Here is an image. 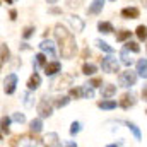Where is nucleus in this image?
<instances>
[{"label": "nucleus", "instance_id": "obj_14", "mask_svg": "<svg viewBox=\"0 0 147 147\" xmlns=\"http://www.w3.org/2000/svg\"><path fill=\"white\" fill-rule=\"evenodd\" d=\"M80 98H94V89H92V86H89V84H86V86H82L80 87Z\"/></svg>", "mask_w": 147, "mask_h": 147}, {"label": "nucleus", "instance_id": "obj_16", "mask_svg": "<svg viewBox=\"0 0 147 147\" xmlns=\"http://www.w3.org/2000/svg\"><path fill=\"white\" fill-rule=\"evenodd\" d=\"M115 92H116V86H113V84L103 86V89H101V96L103 98H111Z\"/></svg>", "mask_w": 147, "mask_h": 147}, {"label": "nucleus", "instance_id": "obj_39", "mask_svg": "<svg viewBox=\"0 0 147 147\" xmlns=\"http://www.w3.org/2000/svg\"><path fill=\"white\" fill-rule=\"evenodd\" d=\"M142 98H144V101H147V84L144 86V89H142Z\"/></svg>", "mask_w": 147, "mask_h": 147}, {"label": "nucleus", "instance_id": "obj_19", "mask_svg": "<svg viewBox=\"0 0 147 147\" xmlns=\"http://www.w3.org/2000/svg\"><path fill=\"white\" fill-rule=\"evenodd\" d=\"M0 60H2V63H5L9 58H10V51H9V48H7V43H2L0 45Z\"/></svg>", "mask_w": 147, "mask_h": 147}, {"label": "nucleus", "instance_id": "obj_42", "mask_svg": "<svg viewBox=\"0 0 147 147\" xmlns=\"http://www.w3.org/2000/svg\"><path fill=\"white\" fill-rule=\"evenodd\" d=\"M65 146H69V147H75V146H77V144H75V142H67Z\"/></svg>", "mask_w": 147, "mask_h": 147}, {"label": "nucleus", "instance_id": "obj_10", "mask_svg": "<svg viewBox=\"0 0 147 147\" xmlns=\"http://www.w3.org/2000/svg\"><path fill=\"white\" fill-rule=\"evenodd\" d=\"M39 48H41L43 53H48L50 57H55V48H53V43H51L50 39H48V41H46V39L41 41V43H39Z\"/></svg>", "mask_w": 147, "mask_h": 147}, {"label": "nucleus", "instance_id": "obj_9", "mask_svg": "<svg viewBox=\"0 0 147 147\" xmlns=\"http://www.w3.org/2000/svg\"><path fill=\"white\" fill-rule=\"evenodd\" d=\"M60 69H62V65L58 62H50V63L45 65V74L46 75H55V74L60 72Z\"/></svg>", "mask_w": 147, "mask_h": 147}, {"label": "nucleus", "instance_id": "obj_26", "mask_svg": "<svg viewBox=\"0 0 147 147\" xmlns=\"http://www.w3.org/2000/svg\"><path fill=\"white\" fill-rule=\"evenodd\" d=\"M70 22H72V26L75 28V31H82V29H84V22H82L77 16H72V17H70Z\"/></svg>", "mask_w": 147, "mask_h": 147}, {"label": "nucleus", "instance_id": "obj_34", "mask_svg": "<svg viewBox=\"0 0 147 147\" xmlns=\"http://www.w3.org/2000/svg\"><path fill=\"white\" fill-rule=\"evenodd\" d=\"M79 132H80V123H79V121H74L72 125H70V134L75 135V134H79Z\"/></svg>", "mask_w": 147, "mask_h": 147}, {"label": "nucleus", "instance_id": "obj_11", "mask_svg": "<svg viewBox=\"0 0 147 147\" xmlns=\"http://www.w3.org/2000/svg\"><path fill=\"white\" fill-rule=\"evenodd\" d=\"M103 5H105V0H92V3L87 9V14H99L103 10Z\"/></svg>", "mask_w": 147, "mask_h": 147}, {"label": "nucleus", "instance_id": "obj_37", "mask_svg": "<svg viewBox=\"0 0 147 147\" xmlns=\"http://www.w3.org/2000/svg\"><path fill=\"white\" fill-rule=\"evenodd\" d=\"M70 96L75 98V99H77V98H80V87H77V89L74 87V89H70Z\"/></svg>", "mask_w": 147, "mask_h": 147}, {"label": "nucleus", "instance_id": "obj_17", "mask_svg": "<svg viewBox=\"0 0 147 147\" xmlns=\"http://www.w3.org/2000/svg\"><path fill=\"white\" fill-rule=\"evenodd\" d=\"M46 65V57H45V53H39L34 57V62H33V69L38 70V67H45Z\"/></svg>", "mask_w": 147, "mask_h": 147}, {"label": "nucleus", "instance_id": "obj_31", "mask_svg": "<svg viewBox=\"0 0 147 147\" xmlns=\"http://www.w3.org/2000/svg\"><path fill=\"white\" fill-rule=\"evenodd\" d=\"M130 36H132L130 31H120V33L116 34V41H125V39H128Z\"/></svg>", "mask_w": 147, "mask_h": 147}, {"label": "nucleus", "instance_id": "obj_29", "mask_svg": "<svg viewBox=\"0 0 147 147\" xmlns=\"http://www.w3.org/2000/svg\"><path fill=\"white\" fill-rule=\"evenodd\" d=\"M125 48H127V50H130V51H134V53H139V51H140V46H139L137 43H134V41H127Z\"/></svg>", "mask_w": 147, "mask_h": 147}, {"label": "nucleus", "instance_id": "obj_2", "mask_svg": "<svg viewBox=\"0 0 147 147\" xmlns=\"http://www.w3.org/2000/svg\"><path fill=\"white\" fill-rule=\"evenodd\" d=\"M101 69L108 74H115V72H118L120 63H118V60L115 57H103L101 58Z\"/></svg>", "mask_w": 147, "mask_h": 147}, {"label": "nucleus", "instance_id": "obj_38", "mask_svg": "<svg viewBox=\"0 0 147 147\" xmlns=\"http://www.w3.org/2000/svg\"><path fill=\"white\" fill-rule=\"evenodd\" d=\"M89 55H91V50H89V48H86V50L82 51V58H87Z\"/></svg>", "mask_w": 147, "mask_h": 147}, {"label": "nucleus", "instance_id": "obj_41", "mask_svg": "<svg viewBox=\"0 0 147 147\" xmlns=\"http://www.w3.org/2000/svg\"><path fill=\"white\" fill-rule=\"evenodd\" d=\"M50 12H51V14H60V9H51Z\"/></svg>", "mask_w": 147, "mask_h": 147}, {"label": "nucleus", "instance_id": "obj_46", "mask_svg": "<svg viewBox=\"0 0 147 147\" xmlns=\"http://www.w3.org/2000/svg\"><path fill=\"white\" fill-rule=\"evenodd\" d=\"M146 113H147V111H146Z\"/></svg>", "mask_w": 147, "mask_h": 147}, {"label": "nucleus", "instance_id": "obj_24", "mask_svg": "<svg viewBox=\"0 0 147 147\" xmlns=\"http://www.w3.org/2000/svg\"><path fill=\"white\" fill-rule=\"evenodd\" d=\"M120 57H121V63H123V65H127V67H130V65H132V58L128 57V50H127V48H123V50H121Z\"/></svg>", "mask_w": 147, "mask_h": 147}, {"label": "nucleus", "instance_id": "obj_33", "mask_svg": "<svg viewBox=\"0 0 147 147\" xmlns=\"http://www.w3.org/2000/svg\"><path fill=\"white\" fill-rule=\"evenodd\" d=\"M87 84H89V86H92V87H99V86H103V79L96 77V79H91Z\"/></svg>", "mask_w": 147, "mask_h": 147}, {"label": "nucleus", "instance_id": "obj_3", "mask_svg": "<svg viewBox=\"0 0 147 147\" xmlns=\"http://www.w3.org/2000/svg\"><path fill=\"white\" fill-rule=\"evenodd\" d=\"M118 82H120L121 87H132V86L137 82V74L132 72V70H125V72L120 74Z\"/></svg>", "mask_w": 147, "mask_h": 147}, {"label": "nucleus", "instance_id": "obj_4", "mask_svg": "<svg viewBox=\"0 0 147 147\" xmlns=\"http://www.w3.org/2000/svg\"><path fill=\"white\" fill-rule=\"evenodd\" d=\"M38 113H39L41 118H48V116H51V113H53V106H51V103L48 101V96H43V98H41V101H39V105H38Z\"/></svg>", "mask_w": 147, "mask_h": 147}, {"label": "nucleus", "instance_id": "obj_30", "mask_svg": "<svg viewBox=\"0 0 147 147\" xmlns=\"http://www.w3.org/2000/svg\"><path fill=\"white\" fill-rule=\"evenodd\" d=\"M9 125H10V118L2 116V134H9Z\"/></svg>", "mask_w": 147, "mask_h": 147}, {"label": "nucleus", "instance_id": "obj_28", "mask_svg": "<svg viewBox=\"0 0 147 147\" xmlns=\"http://www.w3.org/2000/svg\"><path fill=\"white\" fill-rule=\"evenodd\" d=\"M135 33H137L139 39H142V41H144V39H147V28H146V26H139Z\"/></svg>", "mask_w": 147, "mask_h": 147}, {"label": "nucleus", "instance_id": "obj_40", "mask_svg": "<svg viewBox=\"0 0 147 147\" xmlns=\"http://www.w3.org/2000/svg\"><path fill=\"white\" fill-rule=\"evenodd\" d=\"M10 19H12V21H16V19H17V12H16L14 9L10 10Z\"/></svg>", "mask_w": 147, "mask_h": 147}, {"label": "nucleus", "instance_id": "obj_27", "mask_svg": "<svg viewBox=\"0 0 147 147\" xmlns=\"http://www.w3.org/2000/svg\"><path fill=\"white\" fill-rule=\"evenodd\" d=\"M82 74H86V75L96 74V65H92V63H84V65H82Z\"/></svg>", "mask_w": 147, "mask_h": 147}, {"label": "nucleus", "instance_id": "obj_1", "mask_svg": "<svg viewBox=\"0 0 147 147\" xmlns=\"http://www.w3.org/2000/svg\"><path fill=\"white\" fill-rule=\"evenodd\" d=\"M55 38L58 41V48H60V55L63 58H72L77 53V43L75 38L70 31H67L62 24L55 26Z\"/></svg>", "mask_w": 147, "mask_h": 147}, {"label": "nucleus", "instance_id": "obj_35", "mask_svg": "<svg viewBox=\"0 0 147 147\" xmlns=\"http://www.w3.org/2000/svg\"><path fill=\"white\" fill-rule=\"evenodd\" d=\"M12 120H14V121H17V123H24V121H26V116H24V115H21V113H16V115L12 116Z\"/></svg>", "mask_w": 147, "mask_h": 147}, {"label": "nucleus", "instance_id": "obj_23", "mask_svg": "<svg viewBox=\"0 0 147 147\" xmlns=\"http://www.w3.org/2000/svg\"><path fill=\"white\" fill-rule=\"evenodd\" d=\"M94 43L98 45V48H99V50H103V51H106V53H113V48H111L106 41H103V39H96Z\"/></svg>", "mask_w": 147, "mask_h": 147}, {"label": "nucleus", "instance_id": "obj_45", "mask_svg": "<svg viewBox=\"0 0 147 147\" xmlns=\"http://www.w3.org/2000/svg\"><path fill=\"white\" fill-rule=\"evenodd\" d=\"M144 2H146V5H147V0H144Z\"/></svg>", "mask_w": 147, "mask_h": 147}, {"label": "nucleus", "instance_id": "obj_8", "mask_svg": "<svg viewBox=\"0 0 147 147\" xmlns=\"http://www.w3.org/2000/svg\"><path fill=\"white\" fill-rule=\"evenodd\" d=\"M121 17H125V19H137L139 17V9L137 7H125L121 10Z\"/></svg>", "mask_w": 147, "mask_h": 147}, {"label": "nucleus", "instance_id": "obj_13", "mask_svg": "<svg viewBox=\"0 0 147 147\" xmlns=\"http://www.w3.org/2000/svg\"><path fill=\"white\" fill-rule=\"evenodd\" d=\"M137 74L142 77V79H147V60H139L137 62Z\"/></svg>", "mask_w": 147, "mask_h": 147}, {"label": "nucleus", "instance_id": "obj_12", "mask_svg": "<svg viewBox=\"0 0 147 147\" xmlns=\"http://www.w3.org/2000/svg\"><path fill=\"white\" fill-rule=\"evenodd\" d=\"M39 84H41V77L34 72L29 77V80H28V89H29V91H36L38 87H39Z\"/></svg>", "mask_w": 147, "mask_h": 147}, {"label": "nucleus", "instance_id": "obj_36", "mask_svg": "<svg viewBox=\"0 0 147 147\" xmlns=\"http://www.w3.org/2000/svg\"><path fill=\"white\" fill-rule=\"evenodd\" d=\"M31 99H33V98H31V94H29V92H26V94H24V105H26L28 108H29V106H33V101H31Z\"/></svg>", "mask_w": 147, "mask_h": 147}, {"label": "nucleus", "instance_id": "obj_32", "mask_svg": "<svg viewBox=\"0 0 147 147\" xmlns=\"http://www.w3.org/2000/svg\"><path fill=\"white\" fill-rule=\"evenodd\" d=\"M33 34H34V28H33V26H28V28L24 29V33H22V38L28 39V38H31Z\"/></svg>", "mask_w": 147, "mask_h": 147}, {"label": "nucleus", "instance_id": "obj_21", "mask_svg": "<svg viewBox=\"0 0 147 147\" xmlns=\"http://www.w3.org/2000/svg\"><path fill=\"white\" fill-rule=\"evenodd\" d=\"M29 128H31V132H33V134H39V132L43 130V121H41L39 118L33 120V121L29 123Z\"/></svg>", "mask_w": 147, "mask_h": 147}, {"label": "nucleus", "instance_id": "obj_44", "mask_svg": "<svg viewBox=\"0 0 147 147\" xmlns=\"http://www.w3.org/2000/svg\"><path fill=\"white\" fill-rule=\"evenodd\" d=\"M55 2H57V0H48V3H55Z\"/></svg>", "mask_w": 147, "mask_h": 147}, {"label": "nucleus", "instance_id": "obj_7", "mask_svg": "<svg viewBox=\"0 0 147 147\" xmlns=\"http://www.w3.org/2000/svg\"><path fill=\"white\" fill-rule=\"evenodd\" d=\"M135 103H137V101H135V96H134V94H130V92H125V94L121 96V99H120V106H121L123 110L132 108Z\"/></svg>", "mask_w": 147, "mask_h": 147}, {"label": "nucleus", "instance_id": "obj_20", "mask_svg": "<svg viewBox=\"0 0 147 147\" xmlns=\"http://www.w3.org/2000/svg\"><path fill=\"white\" fill-rule=\"evenodd\" d=\"M98 31H99V33H103V34H108V33L113 31V26H111V22L101 21V22L98 24Z\"/></svg>", "mask_w": 147, "mask_h": 147}, {"label": "nucleus", "instance_id": "obj_6", "mask_svg": "<svg viewBox=\"0 0 147 147\" xmlns=\"http://www.w3.org/2000/svg\"><path fill=\"white\" fill-rule=\"evenodd\" d=\"M72 80H74L72 75H69V74H62V77H57V79L51 82V87H53V89H62V87L70 86Z\"/></svg>", "mask_w": 147, "mask_h": 147}, {"label": "nucleus", "instance_id": "obj_43", "mask_svg": "<svg viewBox=\"0 0 147 147\" xmlns=\"http://www.w3.org/2000/svg\"><path fill=\"white\" fill-rule=\"evenodd\" d=\"M3 2H5V3H12V0H3Z\"/></svg>", "mask_w": 147, "mask_h": 147}, {"label": "nucleus", "instance_id": "obj_25", "mask_svg": "<svg viewBox=\"0 0 147 147\" xmlns=\"http://www.w3.org/2000/svg\"><path fill=\"white\" fill-rule=\"evenodd\" d=\"M127 127L132 130V134L135 135V139H137V140H140V139H142V135H140V130H139V127H137L135 123H132V121H127Z\"/></svg>", "mask_w": 147, "mask_h": 147}, {"label": "nucleus", "instance_id": "obj_5", "mask_svg": "<svg viewBox=\"0 0 147 147\" xmlns=\"http://www.w3.org/2000/svg\"><path fill=\"white\" fill-rule=\"evenodd\" d=\"M16 86H17V75L16 74H9L3 79V91H5V94H14Z\"/></svg>", "mask_w": 147, "mask_h": 147}, {"label": "nucleus", "instance_id": "obj_15", "mask_svg": "<svg viewBox=\"0 0 147 147\" xmlns=\"http://www.w3.org/2000/svg\"><path fill=\"white\" fill-rule=\"evenodd\" d=\"M69 103H70V98H69V96H58V98H55L53 106H55V108H63V106H67Z\"/></svg>", "mask_w": 147, "mask_h": 147}, {"label": "nucleus", "instance_id": "obj_18", "mask_svg": "<svg viewBox=\"0 0 147 147\" xmlns=\"http://www.w3.org/2000/svg\"><path fill=\"white\" fill-rule=\"evenodd\" d=\"M98 108H101V110H113V108H116V103L108 99V98H105L103 101L98 103Z\"/></svg>", "mask_w": 147, "mask_h": 147}, {"label": "nucleus", "instance_id": "obj_22", "mask_svg": "<svg viewBox=\"0 0 147 147\" xmlns=\"http://www.w3.org/2000/svg\"><path fill=\"white\" fill-rule=\"evenodd\" d=\"M45 140H46L45 144H48V146H62V142H58V135L57 134H48Z\"/></svg>", "mask_w": 147, "mask_h": 147}]
</instances>
